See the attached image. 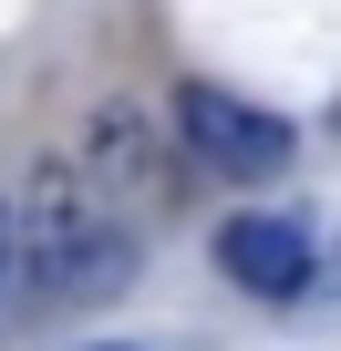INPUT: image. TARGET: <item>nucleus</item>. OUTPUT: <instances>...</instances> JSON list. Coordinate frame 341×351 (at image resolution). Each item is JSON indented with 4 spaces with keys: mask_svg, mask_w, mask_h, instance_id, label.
Instances as JSON below:
<instances>
[{
    "mask_svg": "<svg viewBox=\"0 0 341 351\" xmlns=\"http://www.w3.org/2000/svg\"><path fill=\"white\" fill-rule=\"evenodd\" d=\"M176 134H187L197 165L228 176V186H269V176L300 155V134L279 114H259L248 93H228V83H176Z\"/></svg>",
    "mask_w": 341,
    "mask_h": 351,
    "instance_id": "1",
    "label": "nucleus"
},
{
    "mask_svg": "<svg viewBox=\"0 0 341 351\" xmlns=\"http://www.w3.org/2000/svg\"><path fill=\"white\" fill-rule=\"evenodd\" d=\"M83 145H93V155H104V165H145V155H155V124H145V114H134V104H104V114H93V134H83Z\"/></svg>",
    "mask_w": 341,
    "mask_h": 351,
    "instance_id": "4",
    "label": "nucleus"
},
{
    "mask_svg": "<svg viewBox=\"0 0 341 351\" xmlns=\"http://www.w3.org/2000/svg\"><path fill=\"white\" fill-rule=\"evenodd\" d=\"M93 351H145V341H93Z\"/></svg>",
    "mask_w": 341,
    "mask_h": 351,
    "instance_id": "5",
    "label": "nucleus"
},
{
    "mask_svg": "<svg viewBox=\"0 0 341 351\" xmlns=\"http://www.w3.org/2000/svg\"><path fill=\"white\" fill-rule=\"evenodd\" d=\"M134 269H145V238L114 228V217H93L83 238H62V248H52L42 269H21L11 289H32V300H114Z\"/></svg>",
    "mask_w": 341,
    "mask_h": 351,
    "instance_id": "2",
    "label": "nucleus"
},
{
    "mask_svg": "<svg viewBox=\"0 0 341 351\" xmlns=\"http://www.w3.org/2000/svg\"><path fill=\"white\" fill-rule=\"evenodd\" d=\"M217 269L238 289H259V300H300L310 289V228H290V217H228L217 228Z\"/></svg>",
    "mask_w": 341,
    "mask_h": 351,
    "instance_id": "3",
    "label": "nucleus"
}]
</instances>
